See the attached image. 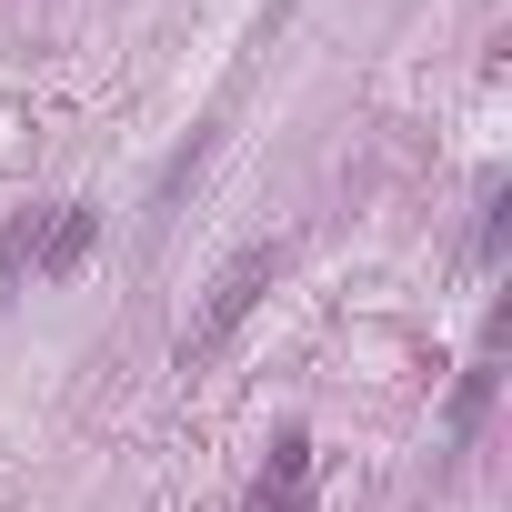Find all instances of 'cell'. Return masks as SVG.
<instances>
[{"label":"cell","instance_id":"1","mask_svg":"<svg viewBox=\"0 0 512 512\" xmlns=\"http://www.w3.org/2000/svg\"><path fill=\"white\" fill-rule=\"evenodd\" d=\"M282 272H292V241H262V251H241V262H231V272L211 282V302H201V312L181 322L171 362H181V372H201V362H211V352H221V342H231V332L251 322V302H262V292H272Z\"/></svg>","mask_w":512,"mask_h":512},{"label":"cell","instance_id":"2","mask_svg":"<svg viewBox=\"0 0 512 512\" xmlns=\"http://www.w3.org/2000/svg\"><path fill=\"white\" fill-rule=\"evenodd\" d=\"M91 241H101V201H61V211H41L31 272H41V282H71V272L91 262Z\"/></svg>","mask_w":512,"mask_h":512},{"label":"cell","instance_id":"3","mask_svg":"<svg viewBox=\"0 0 512 512\" xmlns=\"http://www.w3.org/2000/svg\"><path fill=\"white\" fill-rule=\"evenodd\" d=\"M302 502H312V432L292 422V432L272 442V462H262V482H251L241 512H302Z\"/></svg>","mask_w":512,"mask_h":512},{"label":"cell","instance_id":"4","mask_svg":"<svg viewBox=\"0 0 512 512\" xmlns=\"http://www.w3.org/2000/svg\"><path fill=\"white\" fill-rule=\"evenodd\" d=\"M492 392H502V322H492V342L472 352V372H462V392H452V442H472V432H482Z\"/></svg>","mask_w":512,"mask_h":512},{"label":"cell","instance_id":"5","mask_svg":"<svg viewBox=\"0 0 512 512\" xmlns=\"http://www.w3.org/2000/svg\"><path fill=\"white\" fill-rule=\"evenodd\" d=\"M31 241H41V211H11V221H0V312L21 302V272H31Z\"/></svg>","mask_w":512,"mask_h":512}]
</instances>
